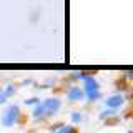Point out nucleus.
<instances>
[{
	"label": "nucleus",
	"instance_id": "f257e3e1",
	"mask_svg": "<svg viewBox=\"0 0 133 133\" xmlns=\"http://www.w3.org/2000/svg\"><path fill=\"white\" fill-rule=\"evenodd\" d=\"M17 118H18V108H17V107H12V108H8V110L5 111L2 123L5 125V127H12V125L17 122Z\"/></svg>",
	"mask_w": 133,
	"mask_h": 133
},
{
	"label": "nucleus",
	"instance_id": "f03ea898",
	"mask_svg": "<svg viewBox=\"0 0 133 133\" xmlns=\"http://www.w3.org/2000/svg\"><path fill=\"white\" fill-rule=\"evenodd\" d=\"M58 100H48V102H45V105H43V108H45V111L47 113H53V111L58 108Z\"/></svg>",
	"mask_w": 133,
	"mask_h": 133
},
{
	"label": "nucleus",
	"instance_id": "7ed1b4c3",
	"mask_svg": "<svg viewBox=\"0 0 133 133\" xmlns=\"http://www.w3.org/2000/svg\"><path fill=\"white\" fill-rule=\"evenodd\" d=\"M87 91H88V95H90V98H95L97 97V85H95V82L93 80H87Z\"/></svg>",
	"mask_w": 133,
	"mask_h": 133
},
{
	"label": "nucleus",
	"instance_id": "20e7f679",
	"mask_svg": "<svg viewBox=\"0 0 133 133\" xmlns=\"http://www.w3.org/2000/svg\"><path fill=\"white\" fill-rule=\"evenodd\" d=\"M108 107H120V105H122V98H120V97H113V98H110V100H108Z\"/></svg>",
	"mask_w": 133,
	"mask_h": 133
},
{
	"label": "nucleus",
	"instance_id": "39448f33",
	"mask_svg": "<svg viewBox=\"0 0 133 133\" xmlns=\"http://www.w3.org/2000/svg\"><path fill=\"white\" fill-rule=\"evenodd\" d=\"M58 133H77V130H75V128H72V127H63Z\"/></svg>",
	"mask_w": 133,
	"mask_h": 133
},
{
	"label": "nucleus",
	"instance_id": "423d86ee",
	"mask_svg": "<svg viewBox=\"0 0 133 133\" xmlns=\"http://www.w3.org/2000/svg\"><path fill=\"white\" fill-rule=\"evenodd\" d=\"M80 97H82V93H80L78 90H73L72 93H70V98H75V100H78Z\"/></svg>",
	"mask_w": 133,
	"mask_h": 133
},
{
	"label": "nucleus",
	"instance_id": "0eeeda50",
	"mask_svg": "<svg viewBox=\"0 0 133 133\" xmlns=\"http://www.w3.org/2000/svg\"><path fill=\"white\" fill-rule=\"evenodd\" d=\"M72 116H73V120H75V122H80V118H82V116L78 115V113H73Z\"/></svg>",
	"mask_w": 133,
	"mask_h": 133
}]
</instances>
